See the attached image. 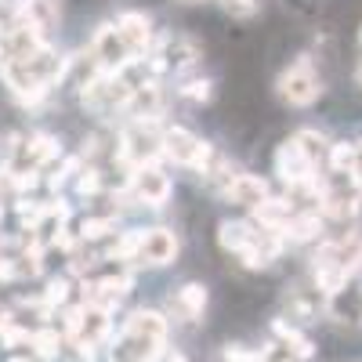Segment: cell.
<instances>
[{
	"instance_id": "cell-1",
	"label": "cell",
	"mask_w": 362,
	"mask_h": 362,
	"mask_svg": "<svg viewBox=\"0 0 362 362\" xmlns=\"http://www.w3.org/2000/svg\"><path fill=\"white\" fill-rule=\"evenodd\" d=\"M160 148H163V156H167V160L185 163V167H196L199 174L210 167V160H214V148H210V141L196 138V134L185 131V127H167Z\"/></svg>"
},
{
	"instance_id": "cell-2",
	"label": "cell",
	"mask_w": 362,
	"mask_h": 362,
	"mask_svg": "<svg viewBox=\"0 0 362 362\" xmlns=\"http://www.w3.org/2000/svg\"><path fill=\"white\" fill-rule=\"evenodd\" d=\"M160 141L163 138L153 131V124H134V127H127L124 134H119L116 156L124 160V163H134V170L138 167H148V160H153V156H163Z\"/></svg>"
},
{
	"instance_id": "cell-3",
	"label": "cell",
	"mask_w": 362,
	"mask_h": 362,
	"mask_svg": "<svg viewBox=\"0 0 362 362\" xmlns=\"http://www.w3.org/2000/svg\"><path fill=\"white\" fill-rule=\"evenodd\" d=\"M279 95H283L290 105H312V102L322 95V80H319V73L308 66V58H300L297 66H290V69L279 76Z\"/></svg>"
},
{
	"instance_id": "cell-4",
	"label": "cell",
	"mask_w": 362,
	"mask_h": 362,
	"mask_svg": "<svg viewBox=\"0 0 362 362\" xmlns=\"http://www.w3.org/2000/svg\"><path fill=\"white\" fill-rule=\"evenodd\" d=\"M90 54H95L98 69H102V73H109V76H116V73L124 69L127 62H134V58H131V51H127V44H124V37H119V29H116V25H102V29H98L95 44H90Z\"/></svg>"
},
{
	"instance_id": "cell-5",
	"label": "cell",
	"mask_w": 362,
	"mask_h": 362,
	"mask_svg": "<svg viewBox=\"0 0 362 362\" xmlns=\"http://www.w3.org/2000/svg\"><path fill=\"white\" fill-rule=\"evenodd\" d=\"M312 170H315L312 160L300 153V145H297L293 138L279 145V153H276V174L286 181L290 189H300V185H308V181H315Z\"/></svg>"
},
{
	"instance_id": "cell-6",
	"label": "cell",
	"mask_w": 362,
	"mask_h": 362,
	"mask_svg": "<svg viewBox=\"0 0 362 362\" xmlns=\"http://www.w3.org/2000/svg\"><path fill=\"white\" fill-rule=\"evenodd\" d=\"M131 192H134V199L138 203H148V206H160V203H167L170 199V177L160 170V167H138L134 174H131Z\"/></svg>"
},
{
	"instance_id": "cell-7",
	"label": "cell",
	"mask_w": 362,
	"mask_h": 362,
	"mask_svg": "<svg viewBox=\"0 0 362 362\" xmlns=\"http://www.w3.org/2000/svg\"><path fill=\"white\" fill-rule=\"evenodd\" d=\"M131 116H134V124H156V116L163 109V95H160V83L156 80H145L131 90V98L124 105Z\"/></svg>"
},
{
	"instance_id": "cell-8",
	"label": "cell",
	"mask_w": 362,
	"mask_h": 362,
	"mask_svg": "<svg viewBox=\"0 0 362 362\" xmlns=\"http://www.w3.org/2000/svg\"><path fill=\"white\" fill-rule=\"evenodd\" d=\"M326 312L334 315L337 322H344V326H358L362 322V283H351L348 279L337 293H329Z\"/></svg>"
},
{
	"instance_id": "cell-9",
	"label": "cell",
	"mask_w": 362,
	"mask_h": 362,
	"mask_svg": "<svg viewBox=\"0 0 362 362\" xmlns=\"http://www.w3.org/2000/svg\"><path fill=\"white\" fill-rule=\"evenodd\" d=\"M116 29H119V37H124L131 58L138 62V54H145V51H148V40H153V22H148V15L127 11V15H119Z\"/></svg>"
},
{
	"instance_id": "cell-10",
	"label": "cell",
	"mask_w": 362,
	"mask_h": 362,
	"mask_svg": "<svg viewBox=\"0 0 362 362\" xmlns=\"http://www.w3.org/2000/svg\"><path fill=\"white\" fill-rule=\"evenodd\" d=\"M174 254H177V239H174V232H170V228H153V232H145L141 250H138L134 261H141V264H156V268H160V264H170Z\"/></svg>"
},
{
	"instance_id": "cell-11",
	"label": "cell",
	"mask_w": 362,
	"mask_h": 362,
	"mask_svg": "<svg viewBox=\"0 0 362 362\" xmlns=\"http://www.w3.org/2000/svg\"><path fill=\"white\" fill-rule=\"evenodd\" d=\"M225 196L239 206H261L268 199V181L257 177V174H235L232 185L225 189Z\"/></svg>"
},
{
	"instance_id": "cell-12",
	"label": "cell",
	"mask_w": 362,
	"mask_h": 362,
	"mask_svg": "<svg viewBox=\"0 0 362 362\" xmlns=\"http://www.w3.org/2000/svg\"><path fill=\"white\" fill-rule=\"evenodd\" d=\"M156 51L167 58V66L174 73H185V69H192L199 62V47L192 40H185V37H163Z\"/></svg>"
},
{
	"instance_id": "cell-13",
	"label": "cell",
	"mask_w": 362,
	"mask_h": 362,
	"mask_svg": "<svg viewBox=\"0 0 362 362\" xmlns=\"http://www.w3.org/2000/svg\"><path fill=\"white\" fill-rule=\"evenodd\" d=\"M58 22V0H22L18 4V25H33L40 33Z\"/></svg>"
},
{
	"instance_id": "cell-14",
	"label": "cell",
	"mask_w": 362,
	"mask_h": 362,
	"mask_svg": "<svg viewBox=\"0 0 362 362\" xmlns=\"http://www.w3.org/2000/svg\"><path fill=\"white\" fill-rule=\"evenodd\" d=\"M254 214H257L261 228H276V232H283L286 221L293 218V214H290V199H272V196H268L261 206H254Z\"/></svg>"
},
{
	"instance_id": "cell-15",
	"label": "cell",
	"mask_w": 362,
	"mask_h": 362,
	"mask_svg": "<svg viewBox=\"0 0 362 362\" xmlns=\"http://www.w3.org/2000/svg\"><path fill=\"white\" fill-rule=\"evenodd\" d=\"M218 239H221V247L232 250V254H243L250 243H254V228L247 221H225L218 228Z\"/></svg>"
},
{
	"instance_id": "cell-16",
	"label": "cell",
	"mask_w": 362,
	"mask_h": 362,
	"mask_svg": "<svg viewBox=\"0 0 362 362\" xmlns=\"http://www.w3.org/2000/svg\"><path fill=\"white\" fill-rule=\"evenodd\" d=\"M322 232V214L319 210H312V214H297L286 221V235L293 239V243H308V239H319Z\"/></svg>"
},
{
	"instance_id": "cell-17",
	"label": "cell",
	"mask_w": 362,
	"mask_h": 362,
	"mask_svg": "<svg viewBox=\"0 0 362 362\" xmlns=\"http://www.w3.org/2000/svg\"><path fill=\"white\" fill-rule=\"evenodd\" d=\"M272 329H276V337H283V344H286L290 355H297V358H312V355H315V344H312L305 334H297L293 326H286L283 319L272 322Z\"/></svg>"
},
{
	"instance_id": "cell-18",
	"label": "cell",
	"mask_w": 362,
	"mask_h": 362,
	"mask_svg": "<svg viewBox=\"0 0 362 362\" xmlns=\"http://www.w3.org/2000/svg\"><path fill=\"white\" fill-rule=\"evenodd\" d=\"M177 308L185 312V319L203 315V308H206V286H203V283H189V286H181V290H177Z\"/></svg>"
},
{
	"instance_id": "cell-19",
	"label": "cell",
	"mask_w": 362,
	"mask_h": 362,
	"mask_svg": "<svg viewBox=\"0 0 362 362\" xmlns=\"http://www.w3.org/2000/svg\"><path fill=\"white\" fill-rule=\"evenodd\" d=\"M25 153H29V160L47 163V160H54V156H62V145H58L51 134H37V138H29Z\"/></svg>"
},
{
	"instance_id": "cell-20",
	"label": "cell",
	"mask_w": 362,
	"mask_h": 362,
	"mask_svg": "<svg viewBox=\"0 0 362 362\" xmlns=\"http://www.w3.org/2000/svg\"><path fill=\"white\" fill-rule=\"evenodd\" d=\"M141 239H145V232H141V228L124 232V235H119V243L109 250V257H112V261H131V257H138V250H141Z\"/></svg>"
},
{
	"instance_id": "cell-21",
	"label": "cell",
	"mask_w": 362,
	"mask_h": 362,
	"mask_svg": "<svg viewBox=\"0 0 362 362\" xmlns=\"http://www.w3.org/2000/svg\"><path fill=\"white\" fill-rule=\"evenodd\" d=\"M355 160H358V145H351V141L329 145V167L334 170H351L355 174Z\"/></svg>"
},
{
	"instance_id": "cell-22",
	"label": "cell",
	"mask_w": 362,
	"mask_h": 362,
	"mask_svg": "<svg viewBox=\"0 0 362 362\" xmlns=\"http://www.w3.org/2000/svg\"><path fill=\"white\" fill-rule=\"evenodd\" d=\"M293 141L300 145V153H305V156L312 160V167H315V163H319V153H322V145H326V138H322L319 131H300Z\"/></svg>"
},
{
	"instance_id": "cell-23",
	"label": "cell",
	"mask_w": 362,
	"mask_h": 362,
	"mask_svg": "<svg viewBox=\"0 0 362 362\" xmlns=\"http://www.w3.org/2000/svg\"><path fill=\"white\" fill-rule=\"evenodd\" d=\"M181 95L192 98V102H210V95H214V80H206V76L185 80V83H181Z\"/></svg>"
},
{
	"instance_id": "cell-24",
	"label": "cell",
	"mask_w": 362,
	"mask_h": 362,
	"mask_svg": "<svg viewBox=\"0 0 362 362\" xmlns=\"http://www.w3.org/2000/svg\"><path fill=\"white\" fill-rule=\"evenodd\" d=\"M98 189H102V170H98V167L80 170V177H76V192H80V196H98Z\"/></svg>"
},
{
	"instance_id": "cell-25",
	"label": "cell",
	"mask_w": 362,
	"mask_h": 362,
	"mask_svg": "<svg viewBox=\"0 0 362 362\" xmlns=\"http://www.w3.org/2000/svg\"><path fill=\"white\" fill-rule=\"evenodd\" d=\"M112 228H116L112 218H87V221L80 225V235H83V239H102V235H109Z\"/></svg>"
},
{
	"instance_id": "cell-26",
	"label": "cell",
	"mask_w": 362,
	"mask_h": 362,
	"mask_svg": "<svg viewBox=\"0 0 362 362\" xmlns=\"http://www.w3.org/2000/svg\"><path fill=\"white\" fill-rule=\"evenodd\" d=\"M33 344H37L40 358H58V334L54 329H40V334H33Z\"/></svg>"
},
{
	"instance_id": "cell-27",
	"label": "cell",
	"mask_w": 362,
	"mask_h": 362,
	"mask_svg": "<svg viewBox=\"0 0 362 362\" xmlns=\"http://www.w3.org/2000/svg\"><path fill=\"white\" fill-rule=\"evenodd\" d=\"M257 8H261V0H225V11L232 18H250Z\"/></svg>"
},
{
	"instance_id": "cell-28",
	"label": "cell",
	"mask_w": 362,
	"mask_h": 362,
	"mask_svg": "<svg viewBox=\"0 0 362 362\" xmlns=\"http://www.w3.org/2000/svg\"><path fill=\"white\" fill-rule=\"evenodd\" d=\"M66 297H69V283H66V279H51V283H47V293H44V300H47L51 308H54V305H62Z\"/></svg>"
},
{
	"instance_id": "cell-29",
	"label": "cell",
	"mask_w": 362,
	"mask_h": 362,
	"mask_svg": "<svg viewBox=\"0 0 362 362\" xmlns=\"http://www.w3.org/2000/svg\"><path fill=\"white\" fill-rule=\"evenodd\" d=\"M225 362H261V355L243 348V344H228L225 348Z\"/></svg>"
},
{
	"instance_id": "cell-30",
	"label": "cell",
	"mask_w": 362,
	"mask_h": 362,
	"mask_svg": "<svg viewBox=\"0 0 362 362\" xmlns=\"http://www.w3.org/2000/svg\"><path fill=\"white\" fill-rule=\"evenodd\" d=\"M66 334H69V337H80V334H83V305L66 312Z\"/></svg>"
},
{
	"instance_id": "cell-31",
	"label": "cell",
	"mask_w": 362,
	"mask_h": 362,
	"mask_svg": "<svg viewBox=\"0 0 362 362\" xmlns=\"http://www.w3.org/2000/svg\"><path fill=\"white\" fill-rule=\"evenodd\" d=\"M37 185V170H22V174H15V189H33Z\"/></svg>"
},
{
	"instance_id": "cell-32",
	"label": "cell",
	"mask_w": 362,
	"mask_h": 362,
	"mask_svg": "<svg viewBox=\"0 0 362 362\" xmlns=\"http://www.w3.org/2000/svg\"><path fill=\"white\" fill-rule=\"evenodd\" d=\"M15 276H18V268L8 257H0V279H15Z\"/></svg>"
},
{
	"instance_id": "cell-33",
	"label": "cell",
	"mask_w": 362,
	"mask_h": 362,
	"mask_svg": "<svg viewBox=\"0 0 362 362\" xmlns=\"http://www.w3.org/2000/svg\"><path fill=\"white\" fill-rule=\"evenodd\" d=\"M167 362H189L185 355H167Z\"/></svg>"
},
{
	"instance_id": "cell-34",
	"label": "cell",
	"mask_w": 362,
	"mask_h": 362,
	"mask_svg": "<svg viewBox=\"0 0 362 362\" xmlns=\"http://www.w3.org/2000/svg\"><path fill=\"white\" fill-rule=\"evenodd\" d=\"M181 4H199V0H181Z\"/></svg>"
},
{
	"instance_id": "cell-35",
	"label": "cell",
	"mask_w": 362,
	"mask_h": 362,
	"mask_svg": "<svg viewBox=\"0 0 362 362\" xmlns=\"http://www.w3.org/2000/svg\"><path fill=\"white\" fill-rule=\"evenodd\" d=\"M355 177H358V189H362V174H355Z\"/></svg>"
},
{
	"instance_id": "cell-36",
	"label": "cell",
	"mask_w": 362,
	"mask_h": 362,
	"mask_svg": "<svg viewBox=\"0 0 362 362\" xmlns=\"http://www.w3.org/2000/svg\"><path fill=\"white\" fill-rule=\"evenodd\" d=\"M11 362H29V358H11Z\"/></svg>"
},
{
	"instance_id": "cell-37",
	"label": "cell",
	"mask_w": 362,
	"mask_h": 362,
	"mask_svg": "<svg viewBox=\"0 0 362 362\" xmlns=\"http://www.w3.org/2000/svg\"><path fill=\"white\" fill-rule=\"evenodd\" d=\"M0 58H4V47H0Z\"/></svg>"
},
{
	"instance_id": "cell-38",
	"label": "cell",
	"mask_w": 362,
	"mask_h": 362,
	"mask_svg": "<svg viewBox=\"0 0 362 362\" xmlns=\"http://www.w3.org/2000/svg\"><path fill=\"white\" fill-rule=\"evenodd\" d=\"M358 153H362V145H358Z\"/></svg>"
},
{
	"instance_id": "cell-39",
	"label": "cell",
	"mask_w": 362,
	"mask_h": 362,
	"mask_svg": "<svg viewBox=\"0 0 362 362\" xmlns=\"http://www.w3.org/2000/svg\"><path fill=\"white\" fill-rule=\"evenodd\" d=\"M0 33H4V29H0Z\"/></svg>"
},
{
	"instance_id": "cell-40",
	"label": "cell",
	"mask_w": 362,
	"mask_h": 362,
	"mask_svg": "<svg viewBox=\"0 0 362 362\" xmlns=\"http://www.w3.org/2000/svg\"><path fill=\"white\" fill-rule=\"evenodd\" d=\"M358 37H362V33H358Z\"/></svg>"
}]
</instances>
